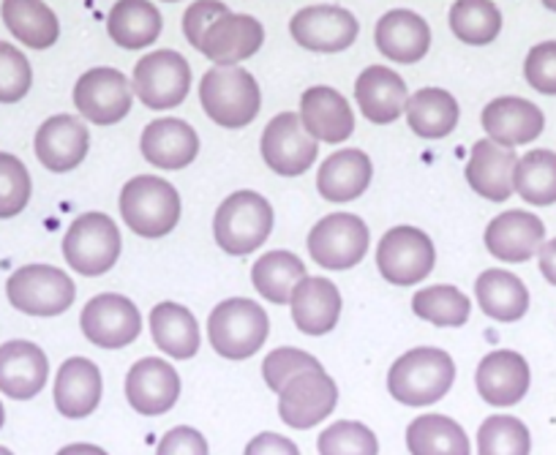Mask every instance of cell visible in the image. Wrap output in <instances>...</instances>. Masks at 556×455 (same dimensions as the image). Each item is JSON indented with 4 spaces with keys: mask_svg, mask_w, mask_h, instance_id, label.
<instances>
[{
    "mask_svg": "<svg viewBox=\"0 0 556 455\" xmlns=\"http://www.w3.org/2000/svg\"><path fill=\"white\" fill-rule=\"evenodd\" d=\"M456 382V363L445 350L415 346L388 371V390L404 406H431L445 399Z\"/></svg>",
    "mask_w": 556,
    "mask_h": 455,
    "instance_id": "1",
    "label": "cell"
},
{
    "mask_svg": "<svg viewBox=\"0 0 556 455\" xmlns=\"http://www.w3.org/2000/svg\"><path fill=\"white\" fill-rule=\"evenodd\" d=\"M121 216L134 235L146 240L167 238L180 222V194L159 175H137L121 191Z\"/></svg>",
    "mask_w": 556,
    "mask_h": 455,
    "instance_id": "2",
    "label": "cell"
},
{
    "mask_svg": "<svg viewBox=\"0 0 556 455\" xmlns=\"http://www.w3.org/2000/svg\"><path fill=\"white\" fill-rule=\"evenodd\" d=\"M200 101L205 115L222 128L251 126L262 110V93L254 74L243 66H213L200 83Z\"/></svg>",
    "mask_w": 556,
    "mask_h": 455,
    "instance_id": "3",
    "label": "cell"
},
{
    "mask_svg": "<svg viewBox=\"0 0 556 455\" xmlns=\"http://www.w3.org/2000/svg\"><path fill=\"white\" fill-rule=\"evenodd\" d=\"M270 319L265 308L249 298L222 300L207 317V339L216 355L227 361H249L265 346Z\"/></svg>",
    "mask_w": 556,
    "mask_h": 455,
    "instance_id": "4",
    "label": "cell"
},
{
    "mask_svg": "<svg viewBox=\"0 0 556 455\" xmlns=\"http://www.w3.org/2000/svg\"><path fill=\"white\" fill-rule=\"evenodd\" d=\"M273 205L256 191H235L213 216V238L229 256H249L270 238Z\"/></svg>",
    "mask_w": 556,
    "mask_h": 455,
    "instance_id": "5",
    "label": "cell"
},
{
    "mask_svg": "<svg viewBox=\"0 0 556 455\" xmlns=\"http://www.w3.org/2000/svg\"><path fill=\"white\" fill-rule=\"evenodd\" d=\"M123 238L106 213H85L72 222L63 238V256L79 276H104L121 260Z\"/></svg>",
    "mask_w": 556,
    "mask_h": 455,
    "instance_id": "6",
    "label": "cell"
},
{
    "mask_svg": "<svg viewBox=\"0 0 556 455\" xmlns=\"http://www.w3.org/2000/svg\"><path fill=\"white\" fill-rule=\"evenodd\" d=\"M9 303L28 317H58L77 298L72 278L55 265H25L7 281Z\"/></svg>",
    "mask_w": 556,
    "mask_h": 455,
    "instance_id": "7",
    "label": "cell"
},
{
    "mask_svg": "<svg viewBox=\"0 0 556 455\" xmlns=\"http://www.w3.org/2000/svg\"><path fill=\"white\" fill-rule=\"evenodd\" d=\"M368 243H371V235H368L366 222L355 213L323 216L306 240L312 260L328 270H350L361 265L368 254Z\"/></svg>",
    "mask_w": 556,
    "mask_h": 455,
    "instance_id": "8",
    "label": "cell"
},
{
    "mask_svg": "<svg viewBox=\"0 0 556 455\" xmlns=\"http://www.w3.org/2000/svg\"><path fill=\"white\" fill-rule=\"evenodd\" d=\"M131 88L148 110H175L191 90L189 61L175 50L151 52L134 66Z\"/></svg>",
    "mask_w": 556,
    "mask_h": 455,
    "instance_id": "9",
    "label": "cell"
},
{
    "mask_svg": "<svg viewBox=\"0 0 556 455\" xmlns=\"http://www.w3.org/2000/svg\"><path fill=\"white\" fill-rule=\"evenodd\" d=\"M437 249L429 235L417 227H393L377 245V267L393 287H412L431 276Z\"/></svg>",
    "mask_w": 556,
    "mask_h": 455,
    "instance_id": "10",
    "label": "cell"
},
{
    "mask_svg": "<svg viewBox=\"0 0 556 455\" xmlns=\"http://www.w3.org/2000/svg\"><path fill=\"white\" fill-rule=\"evenodd\" d=\"M262 159L281 178L308 173L319 156V142L306 131L298 112H281L262 131Z\"/></svg>",
    "mask_w": 556,
    "mask_h": 455,
    "instance_id": "11",
    "label": "cell"
},
{
    "mask_svg": "<svg viewBox=\"0 0 556 455\" xmlns=\"http://www.w3.org/2000/svg\"><path fill=\"white\" fill-rule=\"evenodd\" d=\"M79 325L85 339L99 350H123L142 333V314L126 294L104 292L85 303Z\"/></svg>",
    "mask_w": 556,
    "mask_h": 455,
    "instance_id": "12",
    "label": "cell"
},
{
    "mask_svg": "<svg viewBox=\"0 0 556 455\" xmlns=\"http://www.w3.org/2000/svg\"><path fill=\"white\" fill-rule=\"evenodd\" d=\"M134 88L126 74L112 66H96L74 85V106L93 126H115L131 112Z\"/></svg>",
    "mask_w": 556,
    "mask_h": 455,
    "instance_id": "13",
    "label": "cell"
},
{
    "mask_svg": "<svg viewBox=\"0 0 556 455\" xmlns=\"http://www.w3.org/2000/svg\"><path fill=\"white\" fill-rule=\"evenodd\" d=\"M339 388L325 368H312L292 377L278 393V415L295 431H308L333 415Z\"/></svg>",
    "mask_w": 556,
    "mask_h": 455,
    "instance_id": "14",
    "label": "cell"
},
{
    "mask_svg": "<svg viewBox=\"0 0 556 455\" xmlns=\"http://www.w3.org/2000/svg\"><path fill=\"white\" fill-rule=\"evenodd\" d=\"M290 34L303 50L308 52H344L355 45L361 25H357L355 14L346 12L344 7H306L290 20Z\"/></svg>",
    "mask_w": 556,
    "mask_h": 455,
    "instance_id": "15",
    "label": "cell"
},
{
    "mask_svg": "<svg viewBox=\"0 0 556 455\" xmlns=\"http://www.w3.org/2000/svg\"><path fill=\"white\" fill-rule=\"evenodd\" d=\"M36 159L50 173L77 169L90 150V131L77 115H52L39 126L34 139Z\"/></svg>",
    "mask_w": 556,
    "mask_h": 455,
    "instance_id": "16",
    "label": "cell"
},
{
    "mask_svg": "<svg viewBox=\"0 0 556 455\" xmlns=\"http://www.w3.org/2000/svg\"><path fill=\"white\" fill-rule=\"evenodd\" d=\"M180 399V377L162 357H142L126 374V401L134 412L159 417Z\"/></svg>",
    "mask_w": 556,
    "mask_h": 455,
    "instance_id": "17",
    "label": "cell"
},
{
    "mask_svg": "<svg viewBox=\"0 0 556 455\" xmlns=\"http://www.w3.org/2000/svg\"><path fill=\"white\" fill-rule=\"evenodd\" d=\"M265 45V28L251 14L227 12L202 36L200 52L216 66H238L249 61Z\"/></svg>",
    "mask_w": 556,
    "mask_h": 455,
    "instance_id": "18",
    "label": "cell"
},
{
    "mask_svg": "<svg viewBox=\"0 0 556 455\" xmlns=\"http://www.w3.org/2000/svg\"><path fill=\"white\" fill-rule=\"evenodd\" d=\"M529 384H532L529 363L513 350L489 352L475 371V388L480 399L500 409L516 406L529 393Z\"/></svg>",
    "mask_w": 556,
    "mask_h": 455,
    "instance_id": "19",
    "label": "cell"
},
{
    "mask_svg": "<svg viewBox=\"0 0 556 455\" xmlns=\"http://www.w3.org/2000/svg\"><path fill=\"white\" fill-rule=\"evenodd\" d=\"M139 150H142L146 162L156 169L180 173V169L191 167L200 153V137L180 117H159L146 126L142 139H139Z\"/></svg>",
    "mask_w": 556,
    "mask_h": 455,
    "instance_id": "20",
    "label": "cell"
},
{
    "mask_svg": "<svg viewBox=\"0 0 556 455\" xmlns=\"http://www.w3.org/2000/svg\"><path fill=\"white\" fill-rule=\"evenodd\" d=\"M485 134L491 142L502 144V148H518V144H529L543 134L545 115L538 104L521 96H500L491 101L480 115Z\"/></svg>",
    "mask_w": 556,
    "mask_h": 455,
    "instance_id": "21",
    "label": "cell"
},
{
    "mask_svg": "<svg viewBox=\"0 0 556 455\" xmlns=\"http://www.w3.org/2000/svg\"><path fill=\"white\" fill-rule=\"evenodd\" d=\"M545 243V224L534 213L507 211L485 227V249L507 265L529 262Z\"/></svg>",
    "mask_w": 556,
    "mask_h": 455,
    "instance_id": "22",
    "label": "cell"
},
{
    "mask_svg": "<svg viewBox=\"0 0 556 455\" xmlns=\"http://www.w3.org/2000/svg\"><path fill=\"white\" fill-rule=\"evenodd\" d=\"M377 50L388 58L390 63H420L431 50V28L424 17L409 9H393L382 14L374 30Z\"/></svg>",
    "mask_w": 556,
    "mask_h": 455,
    "instance_id": "23",
    "label": "cell"
},
{
    "mask_svg": "<svg viewBox=\"0 0 556 455\" xmlns=\"http://www.w3.org/2000/svg\"><path fill=\"white\" fill-rule=\"evenodd\" d=\"M301 121L317 142L341 144L355 131V115L344 96L328 85H314L301 96Z\"/></svg>",
    "mask_w": 556,
    "mask_h": 455,
    "instance_id": "24",
    "label": "cell"
},
{
    "mask_svg": "<svg viewBox=\"0 0 556 455\" xmlns=\"http://www.w3.org/2000/svg\"><path fill=\"white\" fill-rule=\"evenodd\" d=\"M50 363L41 346L30 341H7L0 346V393L14 401H28L45 390Z\"/></svg>",
    "mask_w": 556,
    "mask_h": 455,
    "instance_id": "25",
    "label": "cell"
},
{
    "mask_svg": "<svg viewBox=\"0 0 556 455\" xmlns=\"http://www.w3.org/2000/svg\"><path fill=\"white\" fill-rule=\"evenodd\" d=\"M292 323L306 336H325L341 319V292L330 278L306 276L292 292Z\"/></svg>",
    "mask_w": 556,
    "mask_h": 455,
    "instance_id": "26",
    "label": "cell"
},
{
    "mask_svg": "<svg viewBox=\"0 0 556 455\" xmlns=\"http://www.w3.org/2000/svg\"><path fill=\"white\" fill-rule=\"evenodd\" d=\"M104 379L101 368L88 357H68L55 377V406L68 420H83L93 415L101 404Z\"/></svg>",
    "mask_w": 556,
    "mask_h": 455,
    "instance_id": "27",
    "label": "cell"
},
{
    "mask_svg": "<svg viewBox=\"0 0 556 455\" xmlns=\"http://www.w3.org/2000/svg\"><path fill=\"white\" fill-rule=\"evenodd\" d=\"M518 156L513 148L480 139L475 142L472 153L467 162V184L472 186L475 194H480L489 202L510 200L513 191V173H516Z\"/></svg>",
    "mask_w": 556,
    "mask_h": 455,
    "instance_id": "28",
    "label": "cell"
},
{
    "mask_svg": "<svg viewBox=\"0 0 556 455\" xmlns=\"http://www.w3.org/2000/svg\"><path fill=\"white\" fill-rule=\"evenodd\" d=\"M355 99L363 117L377 126L395 123L406 110L409 90L406 83L388 66H368L355 83Z\"/></svg>",
    "mask_w": 556,
    "mask_h": 455,
    "instance_id": "29",
    "label": "cell"
},
{
    "mask_svg": "<svg viewBox=\"0 0 556 455\" xmlns=\"http://www.w3.org/2000/svg\"><path fill=\"white\" fill-rule=\"evenodd\" d=\"M374 164L366 150H336L323 162L317 173V191L328 202H352L371 186Z\"/></svg>",
    "mask_w": 556,
    "mask_h": 455,
    "instance_id": "30",
    "label": "cell"
},
{
    "mask_svg": "<svg viewBox=\"0 0 556 455\" xmlns=\"http://www.w3.org/2000/svg\"><path fill=\"white\" fill-rule=\"evenodd\" d=\"M475 300L480 312L494 323H518L529 312V289L510 270H483L475 281Z\"/></svg>",
    "mask_w": 556,
    "mask_h": 455,
    "instance_id": "31",
    "label": "cell"
},
{
    "mask_svg": "<svg viewBox=\"0 0 556 455\" xmlns=\"http://www.w3.org/2000/svg\"><path fill=\"white\" fill-rule=\"evenodd\" d=\"M162 12L151 0H117L106 14V34L123 50H146L162 36Z\"/></svg>",
    "mask_w": 556,
    "mask_h": 455,
    "instance_id": "32",
    "label": "cell"
},
{
    "mask_svg": "<svg viewBox=\"0 0 556 455\" xmlns=\"http://www.w3.org/2000/svg\"><path fill=\"white\" fill-rule=\"evenodd\" d=\"M0 17L9 34L30 50H50L61 39V20L45 0H3Z\"/></svg>",
    "mask_w": 556,
    "mask_h": 455,
    "instance_id": "33",
    "label": "cell"
},
{
    "mask_svg": "<svg viewBox=\"0 0 556 455\" xmlns=\"http://www.w3.org/2000/svg\"><path fill=\"white\" fill-rule=\"evenodd\" d=\"M153 344L173 361H189L200 352V325L180 303H156L151 312Z\"/></svg>",
    "mask_w": 556,
    "mask_h": 455,
    "instance_id": "34",
    "label": "cell"
},
{
    "mask_svg": "<svg viewBox=\"0 0 556 455\" xmlns=\"http://www.w3.org/2000/svg\"><path fill=\"white\" fill-rule=\"evenodd\" d=\"M406 123L424 139H442L458 126V101L445 88H420L406 101Z\"/></svg>",
    "mask_w": 556,
    "mask_h": 455,
    "instance_id": "35",
    "label": "cell"
},
{
    "mask_svg": "<svg viewBox=\"0 0 556 455\" xmlns=\"http://www.w3.org/2000/svg\"><path fill=\"white\" fill-rule=\"evenodd\" d=\"M409 455H472L467 431L447 415H420L406 428Z\"/></svg>",
    "mask_w": 556,
    "mask_h": 455,
    "instance_id": "36",
    "label": "cell"
},
{
    "mask_svg": "<svg viewBox=\"0 0 556 455\" xmlns=\"http://www.w3.org/2000/svg\"><path fill=\"white\" fill-rule=\"evenodd\" d=\"M306 278V265L292 251H267L251 267V283L273 306H290L292 292Z\"/></svg>",
    "mask_w": 556,
    "mask_h": 455,
    "instance_id": "37",
    "label": "cell"
},
{
    "mask_svg": "<svg viewBox=\"0 0 556 455\" xmlns=\"http://www.w3.org/2000/svg\"><path fill=\"white\" fill-rule=\"evenodd\" d=\"M513 191L529 205H554L556 202V153L554 150H529L518 159L513 173Z\"/></svg>",
    "mask_w": 556,
    "mask_h": 455,
    "instance_id": "38",
    "label": "cell"
},
{
    "mask_svg": "<svg viewBox=\"0 0 556 455\" xmlns=\"http://www.w3.org/2000/svg\"><path fill=\"white\" fill-rule=\"evenodd\" d=\"M412 312L415 317L437 325V328H462L469 323L472 303L467 294L451 283H434V287L417 289L412 298Z\"/></svg>",
    "mask_w": 556,
    "mask_h": 455,
    "instance_id": "39",
    "label": "cell"
},
{
    "mask_svg": "<svg viewBox=\"0 0 556 455\" xmlns=\"http://www.w3.org/2000/svg\"><path fill=\"white\" fill-rule=\"evenodd\" d=\"M447 23L453 36L469 47H485L502 34V12L494 0H456Z\"/></svg>",
    "mask_w": 556,
    "mask_h": 455,
    "instance_id": "40",
    "label": "cell"
},
{
    "mask_svg": "<svg viewBox=\"0 0 556 455\" xmlns=\"http://www.w3.org/2000/svg\"><path fill=\"white\" fill-rule=\"evenodd\" d=\"M532 437L529 428L513 415L485 417L478 431V455H529Z\"/></svg>",
    "mask_w": 556,
    "mask_h": 455,
    "instance_id": "41",
    "label": "cell"
},
{
    "mask_svg": "<svg viewBox=\"0 0 556 455\" xmlns=\"http://www.w3.org/2000/svg\"><path fill=\"white\" fill-rule=\"evenodd\" d=\"M319 455H379V442L368 426L357 420H339L317 437Z\"/></svg>",
    "mask_w": 556,
    "mask_h": 455,
    "instance_id": "42",
    "label": "cell"
},
{
    "mask_svg": "<svg viewBox=\"0 0 556 455\" xmlns=\"http://www.w3.org/2000/svg\"><path fill=\"white\" fill-rule=\"evenodd\" d=\"M34 180L23 159L0 153V218H14L28 207Z\"/></svg>",
    "mask_w": 556,
    "mask_h": 455,
    "instance_id": "43",
    "label": "cell"
},
{
    "mask_svg": "<svg viewBox=\"0 0 556 455\" xmlns=\"http://www.w3.org/2000/svg\"><path fill=\"white\" fill-rule=\"evenodd\" d=\"M34 85L30 61L9 41H0V104H17Z\"/></svg>",
    "mask_w": 556,
    "mask_h": 455,
    "instance_id": "44",
    "label": "cell"
},
{
    "mask_svg": "<svg viewBox=\"0 0 556 455\" xmlns=\"http://www.w3.org/2000/svg\"><path fill=\"white\" fill-rule=\"evenodd\" d=\"M312 368H323V363L308 352L295 350V346H278L262 361V377H265L267 388L278 395L292 377L312 371Z\"/></svg>",
    "mask_w": 556,
    "mask_h": 455,
    "instance_id": "45",
    "label": "cell"
},
{
    "mask_svg": "<svg viewBox=\"0 0 556 455\" xmlns=\"http://www.w3.org/2000/svg\"><path fill=\"white\" fill-rule=\"evenodd\" d=\"M523 77L538 93L556 96V41H540L529 50Z\"/></svg>",
    "mask_w": 556,
    "mask_h": 455,
    "instance_id": "46",
    "label": "cell"
},
{
    "mask_svg": "<svg viewBox=\"0 0 556 455\" xmlns=\"http://www.w3.org/2000/svg\"><path fill=\"white\" fill-rule=\"evenodd\" d=\"M227 12V3H222V0H194L184 14V34L189 39V45L194 50H200L205 30Z\"/></svg>",
    "mask_w": 556,
    "mask_h": 455,
    "instance_id": "47",
    "label": "cell"
},
{
    "mask_svg": "<svg viewBox=\"0 0 556 455\" xmlns=\"http://www.w3.org/2000/svg\"><path fill=\"white\" fill-rule=\"evenodd\" d=\"M156 455H211L207 439L197 428L178 426L164 433L156 444Z\"/></svg>",
    "mask_w": 556,
    "mask_h": 455,
    "instance_id": "48",
    "label": "cell"
},
{
    "mask_svg": "<svg viewBox=\"0 0 556 455\" xmlns=\"http://www.w3.org/2000/svg\"><path fill=\"white\" fill-rule=\"evenodd\" d=\"M243 455H301L298 444L292 439L281 437V433H256L249 444H245Z\"/></svg>",
    "mask_w": 556,
    "mask_h": 455,
    "instance_id": "49",
    "label": "cell"
},
{
    "mask_svg": "<svg viewBox=\"0 0 556 455\" xmlns=\"http://www.w3.org/2000/svg\"><path fill=\"white\" fill-rule=\"evenodd\" d=\"M538 262H540V273H543L545 281L554 283L556 287V238L545 240V243L540 245Z\"/></svg>",
    "mask_w": 556,
    "mask_h": 455,
    "instance_id": "50",
    "label": "cell"
},
{
    "mask_svg": "<svg viewBox=\"0 0 556 455\" xmlns=\"http://www.w3.org/2000/svg\"><path fill=\"white\" fill-rule=\"evenodd\" d=\"M58 455H110L104 447L99 444H88V442H74L66 444V447L58 450Z\"/></svg>",
    "mask_w": 556,
    "mask_h": 455,
    "instance_id": "51",
    "label": "cell"
},
{
    "mask_svg": "<svg viewBox=\"0 0 556 455\" xmlns=\"http://www.w3.org/2000/svg\"><path fill=\"white\" fill-rule=\"evenodd\" d=\"M543 7L548 9V12L556 14V0H543Z\"/></svg>",
    "mask_w": 556,
    "mask_h": 455,
    "instance_id": "52",
    "label": "cell"
},
{
    "mask_svg": "<svg viewBox=\"0 0 556 455\" xmlns=\"http://www.w3.org/2000/svg\"><path fill=\"white\" fill-rule=\"evenodd\" d=\"M3 422H7V409H3V404H0V428H3Z\"/></svg>",
    "mask_w": 556,
    "mask_h": 455,
    "instance_id": "53",
    "label": "cell"
},
{
    "mask_svg": "<svg viewBox=\"0 0 556 455\" xmlns=\"http://www.w3.org/2000/svg\"><path fill=\"white\" fill-rule=\"evenodd\" d=\"M0 455H14V453L9 447H0Z\"/></svg>",
    "mask_w": 556,
    "mask_h": 455,
    "instance_id": "54",
    "label": "cell"
},
{
    "mask_svg": "<svg viewBox=\"0 0 556 455\" xmlns=\"http://www.w3.org/2000/svg\"><path fill=\"white\" fill-rule=\"evenodd\" d=\"M164 3H178V0H164Z\"/></svg>",
    "mask_w": 556,
    "mask_h": 455,
    "instance_id": "55",
    "label": "cell"
}]
</instances>
